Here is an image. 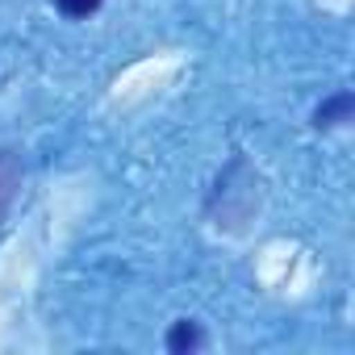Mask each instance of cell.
Wrapping results in <instances>:
<instances>
[{
  "label": "cell",
  "mask_w": 355,
  "mask_h": 355,
  "mask_svg": "<svg viewBox=\"0 0 355 355\" xmlns=\"http://www.w3.org/2000/svg\"><path fill=\"white\" fill-rule=\"evenodd\" d=\"M205 347V330L197 322H175L167 330V351L171 355H189V351H201Z\"/></svg>",
  "instance_id": "7a4b0ae2"
},
{
  "label": "cell",
  "mask_w": 355,
  "mask_h": 355,
  "mask_svg": "<svg viewBox=\"0 0 355 355\" xmlns=\"http://www.w3.org/2000/svg\"><path fill=\"white\" fill-rule=\"evenodd\" d=\"M17 184H21V171L13 163V155H0V214H5L17 197Z\"/></svg>",
  "instance_id": "3957f363"
},
{
  "label": "cell",
  "mask_w": 355,
  "mask_h": 355,
  "mask_svg": "<svg viewBox=\"0 0 355 355\" xmlns=\"http://www.w3.org/2000/svg\"><path fill=\"white\" fill-rule=\"evenodd\" d=\"M55 5H59V13H67V17H88V13L101 9V0H55Z\"/></svg>",
  "instance_id": "277c9868"
},
{
  "label": "cell",
  "mask_w": 355,
  "mask_h": 355,
  "mask_svg": "<svg viewBox=\"0 0 355 355\" xmlns=\"http://www.w3.org/2000/svg\"><path fill=\"white\" fill-rule=\"evenodd\" d=\"M351 109H355V96H351V92H334L330 101H322V105H318L313 125H318V130H334V125L351 121Z\"/></svg>",
  "instance_id": "6da1fadb"
}]
</instances>
